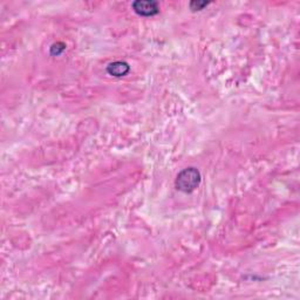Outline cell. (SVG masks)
<instances>
[{
  "label": "cell",
  "instance_id": "6da1fadb",
  "mask_svg": "<svg viewBox=\"0 0 300 300\" xmlns=\"http://www.w3.org/2000/svg\"><path fill=\"white\" fill-rule=\"evenodd\" d=\"M201 173L196 168L190 167L182 170L177 175L175 184L177 190L185 193H190L198 188V185L201 184Z\"/></svg>",
  "mask_w": 300,
  "mask_h": 300
},
{
  "label": "cell",
  "instance_id": "7a4b0ae2",
  "mask_svg": "<svg viewBox=\"0 0 300 300\" xmlns=\"http://www.w3.org/2000/svg\"><path fill=\"white\" fill-rule=\"evenodd\" d=\"M131 7L142 17H153L160 12L159 2L154 0H137L131 4Z\"/></svg>",
  "mask_w": 300,
  "mask_h": 300
},
{
  "label": "cell",
  "instance_id": "3957f363",
  "mask_svg": "<svg viewBox=\"0 0 300 300\" xmlns=\"http://www.w3.org/2000/svg\"><path fill=\"white\" fill-rule=\"evenodd\" d=\"M130 70V66L125 61H115L107 66V73L114 77L125 76Z\"/></svg>",
  "mask_w": 300,
  "mask_h": 300
},
{
  "label": "cell",
  "instance_id": "277c9868",
  "mask_svg": "<svg viewBox=\"0 0 300 300\" xmlns=\"http://www.w3.org/2000/svg\"><path fill=\"white\" fill-rule=\"evenodd\" d=\"M64 48H66V45L63 43L53 44L51 47V54L52 56H60V54L64 51Z\"/></svg>",
  "mask_w": 300,
  "mask_h": 300
},
{
  "label": "cell",
  "instance_id": "5b68a950",
  "mask_svg": "<svg viewBox=\"0 0 300 300\" xmlns=\"http://www.w3.org/2000/svg\"><path fill=\"white\" fill-rule=\"evenodd\" d=\"M209 4H210L209 1H191L189 6L192 11H201V9L204 8L205 6H208Z\"/></svg>",
  "mask_w": 300,
  "mask_h": 300
}]
</instances>
